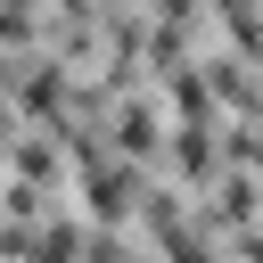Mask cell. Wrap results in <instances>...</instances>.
Listing matches in <instances>:
<instances>
[{
  "label": "cell",
  "instance_id": "cell-4",
  "mask_svg": "<svg viewBox=\"0 0 263 263\" xmlns=\"http://www.w3.org/2000/svg\"><path fill=\"white\" fill-rule=\"evenodd\" d=\"M164 247H173V263H214V255H205V238H189V230H173Z\"/></svg>",
  "mask_w": 263,
  "mask_h": 263
},
{
  "label": "cell",
  "instance_id": "cell-2",
  "mask_svg": "<svg viewBox=\"0 0 263 263\" xmlns=\"http://www.w3.org/2000/svg\"><path fill=\"white\" fill-rule=\"evenodd\" d=\"M123 148H132V156H148V148H156V115H148V107H132V115H123Z\"/></svg>",
  "mask_w": 263,
  "mask_h": 263
},
{
  "label": "cell",
  "instance_id": "cell-3",
  "mask_svg": "<svg viewBox=\"0 0 263 263\" xmlns=\"http://www.w3.org/2000/svg\"><path fill=\"white\" fill-rule=\"evenodd\" d=\"M25 107H58V74H49V66L25 74Z\"/></svg>",
  "mask_w": 263,
  "mask_h": 263
},
{
  "label": "cell",
  "instance_id": "cell-1",
  "mask_svg": "<svg viewBox=\"0 0 263 263\" xmlns=\"http://www.w3.org/2000/svg\"><path fill=\"white\" fill-rule=\"evenodd\" d=\"M90 214H99V222H123V214H132V181H123V173H90Z\"/></svg>",
  "mask_w": 263,
  "mask_h": 263
}]
</instances>
